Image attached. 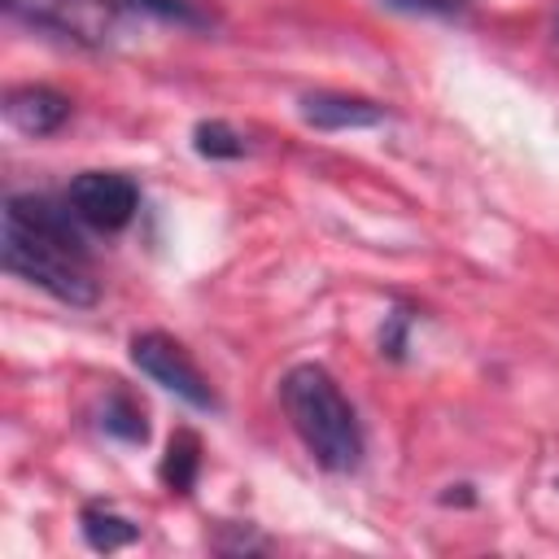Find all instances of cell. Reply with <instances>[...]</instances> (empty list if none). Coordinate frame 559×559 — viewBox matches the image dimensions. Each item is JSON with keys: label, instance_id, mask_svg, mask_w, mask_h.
Here are the masks:
<instances>
[{"label": "cell", "instance_id": "6da1fadb", "mask_svg": "<svg viewBox=\"0 0 559 559\" xmlns=\"http://www.w3.org/2000/svg\"><path fill=\"white\" fill-rule=\"evenodd\" d=\"M0 258L4 266L44 288L48 297L66 301V306H96L100 288L92 275V258H87V240L74 227V210L35 197V192H17L4 201V231H0Z\"/></svg>", "mask_w": 559, "mask_h": 559}, {"label": "cell", "instance_id": "7a4b0ae2", "mask_svg": "<svg viewBox=\"0 0 559 559\" xmlns=\"http://www.w3.org/2000/svg\"><path fill=\"white\" fill-rule=\"evenodd\" d=\"M280 402L288 411L293 432L301 437V445L310 450V459L323 472H354L362 463L358 415L328 367H319V362L288 367L280 380Z\"/></svg>", "mask_w": 559, "mask_h": 559}, {"label": "cell", "instance_id": "3957f363", "mask_svg": "<svg viewBox=\"0 0 559 559\" xmlns=\"http://www.w3.org/2000/svg\"><path fill=\"white\" fill-rule=\"evenodd\" d=\"M118 9V0H4V13L13 22L79 48H100L114 35Z\"/></svg>", "mask_w": 559, "mask_h": 559}, {"label": "cell", "instance_id": "277c9868", "mask_svg": "<svg viewBox=\"0 0 559 559\" xmlns=\"http://www.w3.org/2000/svg\"><path fill=\"white\" fill-rule=\"evenodd\" d=\"M131 362L162 389H170L175 397H183L197 411H218V397L210 389V380L197 371V362L183 354L179 341H170L166 332H140L131 336Z\"/></svg>", "mask_w": 559, "mask_h": 559}, {"label": "cell", "instance_id": "5b68a950", "mask_svg": "<svg viewBox=\"0 0 559 559\" xmlns=\"http://www.w3.org/2000/svg\"><path fill=\"white\" fill-rule=\"evenodd\" d=\"M66 205L74 210L79 223L96 231H122L140 210V188L114 170H83L70 179Z\"/></svg>", "mask_w": 559, "mask_h": 559}, {"label": "cell", "instance_id": "8992f818", "mask_svg": "<svg viewBox=\"0 0 559 559\" xmlns=\"http://www.w3.org/2000/svg\"><path fill=\"white\" fill-rule=\"evenodd\" d=\"M301 122L314 131H354V127H380L384 105L362 100V96H341V92H310L301 96Z\"/></svg>", "mask_w": 559, "mask_h": 559}, {"label": "cell", "instance_id": "52a82bcc", "mask_svg": "<svg viewBox=\"0 0 559 559\" xmlns=\"http://www.w3.org/2000/svg\"><path fill=\"white\" fill-rule=\"evenodd\" d=\"M4 118L22 131V135H52L66 118H70V100L52 87L26 83V87H9L4 96Z\"/></svg>", "mask_w": 559, "mask_h": 559}, {"label": "cell", "instance_id": "ba28073f", "mask_svg": "<svg viewBox=\"0 0 559 559\" xmlns=\"http://www.w3.org/2000/svg\"><path fill=\"white\" fill-rule=\"evenodd\" d=\"M79 528H83V542H87L92 550H100V555H109V550H118V546H131V542L140 537V524L127 520V515H118V511L105 507V502H87L83 515H79Z\"/></svg>", "mask_w": 559, "mask_h": 559}, {"label": "cell", "instance_id": "9c48e42d", "mask_svg": "<svg viewBox=\"0 0 559 559\" xmlns=\"http://www.w3.org/2000/svg\"><path fill=\"white\" fill-rule=\"evenodd\" d=\"M100 428L127 445H144L148 441V419H144V406L127 393V389H109L105 393V406H100Z\"/></svg>", "mask_w": 559, "mask_h": 559}, {"label": "cell", "instance_id": "30bf717a", "mask_svg": "<svg viewBox=\"0 0 559 559\" xmlns=\"http://www.w3.org/2000/svg\"><path fill=\"white\" fill-rule=\"evenodd\" d=\"M197 472H201V441L192 428H179L166 445V459H162V485L170 493H188Z\"/></svg>", "mask_w": 559, "mask_h": 559}, {"label": "cell", "instance_id": "8fae6325", "mask_svg": "<svg viewBox=\"0 0 559 559\" xmlns=\"http://www.w3.org/2000/svg\"><path fill=\"white\" fill-rule=\"evenodd\" d=\"M118 4L131 13H148L157 22H170V26H192V31L214 26V13L201 9L197 0H118Z\"/></svg>", "mask_w": 559, "mask_h": 559}, {"label": "cell", "instance_id": "7c38bea8", "mask_svg": "<svg viewBox=\"0 0 559 559\" xmlns=\"http://www.w3.org/2000/svg\"><path fill=\"white\" fill-rule=\"evenodd\" d=\"M192 148H197L201 157H210V162H236V157H245V135L231 131L227 122L210 118V122H197Z\"/></svg>", "mask_w": 559, "mask_h": 559}, {"label": "cell", "instance_id": "4fadbf2b", "mask_svg": "<svg viewBox=\"0 0 559 559\" xmlns=\"http://www.w3.org/2000/svg\"><path fill=\"white\" fill-rule=\"evenodd\" d=\"M380 4L397 13H419V17H463L472 0H380Z\"/></svg>", "mask_w": 559, "mask_h": 559}, {"label": "cell", "instance_id": "5bb4252c", "mask_svg": "<svg viewBox=\"0 0 559 559\" xmlns=\"http://www.w3.org/2000/svg\"><path fill=\"white\" fill-rule=\"evenodd\" d=\"M406 328H411V314H406V310L384 314V328H380V354L402 358V354H406Z\"/></svg>", "mask_w": 559, "mask_h": 559}]
</instances>
